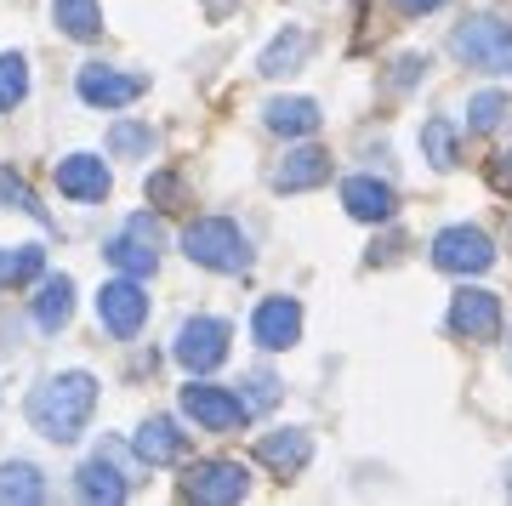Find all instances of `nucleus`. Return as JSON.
Masks as SVG:
<instances>
[{"label":"nucleus","instance_id":"18","mask_svg":"<svg viewBox=\"0 0 512 506\" xmlns=\"http://www.w3.org/2000/svg\"><path fill=\"white\" fill-rule=\"evenodd\" d=\"M262 120H268L274 137H313L319 131V103L313 97H274L262 109Z\"/></svg>","mask_w":512,"mask_h":506},{"label":"nucleus","instance_id":"27","mask_svg":"<svg viewBox=\"0 0 512 506\" xmlns=\"http://www.w3.org/2000/svg\"><path fill=\"white\" fill-rule=\"evenodd\" d=\"M109 148L120 154V160H131V154H148V148H154V131H148V126H137V120H114Z\"/></svg>","mask_w":512,"mask_h":506},{"label":"nucleus","instance_id":"26","mask_svg":"<svg viewBox=\"0 0 512 506\" xmlns=\"http://www.w3.org/2000/svg\"><path fill=\"white\" fill-rule=\"evenodd\" d=\"M29 97V63L18 52H0V114H12Z\"/></svg>","mask_w":512,"mask_h":506},{"label":"nucleus","instance_id":"6","mask_svg":"<svg viewBox=\"0 0 512 506\" xmlns=\"http://www.w3.org/2000/svg\"><path fill=\"white\" fill-rule=\"evenodd\" d=\"M97 319H103V330L109 336H137L148 319V290L131 279V273H120V279H109V285L97 290Z\"/></svg>","mask_w":512,"mask_h":506},{"label":"nucleus","instance_id":"23","mask_svg":"<svg viewBox=\"0 0 512 506\" xmlns=\"http://www.w3.org/2000/svg\"><path fill=\"white\" fill-rule=\"evenodd\" d=\"M421 154L433 160V171H456L461 165V137H456V126H450L444 114L421 126Z\"/></svg>","mask_w":512,"mask_h":506},{"label":"nucleus","instance_id":"8","mask_svg":"<svg viewBox=\"0 0 512 506\" xmlns=\"http://www.w3.org/2000/svg\"><path fill=\"white\" fill-rule=\"evenodd\" d=\"M495 262V245L484 228H467V222H456V228H444L439 239H433V268L439 273H484Z\"/></svg>","mask_w":512,"mask_h":506},{"label":"nucleus","instance_id":"30","mask_svg":"<svg viewBox=\"0 0 512 506\" xmlns=\"http://www.w3.org/2000/svg\"><path fill=\"white\" fill-rule=\"evenodd\" d=\"M245 387H251V398H245V410H268V404H274V393H279V381L268 376V370H256V376L245 381Z\"/></svg>","mask_w":512,"mask_h":506},{"label":"nucleus","instance_id":"1","mask_svg":"<svg viewBox=\"0 0 512 506\" xmlns=\"http://www.w3.org/2000/svg\"><path fill=\"white\" fill-rule=\"evenodd\" d=\"M29 427L40 438H52V444H74V438L86 433V421L97 410V381L86 370H63V376H46L29 393Z\"/></svg>","mask_w":512,"mask_h":506},{"label":"nucleus","instance_id":"11","mask_svg":"<svg viewBox=\"0 0 512 506\" xmlns=\"http://www.w3.org/2000/svg\"><path fill=\"white\" fill-rule=\"evenodd\" d=\"M74 91L92 109H126V103L143 97V74H120V69H103V63H86V69L74 74Z\"/></svg>","mask_w":512,"mask_h":506},{"label":"nucleus","instance_id":"13","mask_svg":"<svg viewBox=\"0 0 512 506\" xmlns=\"http://www.w3.org/2000/svg\"><path fill=\"white\" fill-rule=\"evenodd\" d=\"M256 461L274 472V478H296V472H308V461H313V438L302 433V427L262 433L256 438Z\"/></svg>","mask_w":512,"mask_h":506},{"label":"nucleus","instance_id":"16","mask_svg":"<svg viewBox=\"0 0 512 506\" xmlns=\"http://www.w3.org/2000/svg\"><path fill=\"white\" fill-rule=\"evenodd\" d=\"M131 444H137V455H143L148 467H171V461H183V450H188V438L177 433L171 416H148Z\"/></svg>","mask_w":512,"mask_h":506},{"label":"nucleus","instance_id":"32","mask_svg":"<svg viewBox=\"0 0 512 506\" xmlns=\"http://www.w3.org/2000/svg\"><path fill=\"white\" fill-rule=\"evenodd\" d=\"M444 0H404V12H439Z\"/></svg>","mask_w":512,"mask_h":506},{"label":"nucleus","instance_id":"25","mask_svg":"<svg viewBox=\"0 0 512 506\" xmlns=\"http://www.w3.org/2000/svg\"><path fill=\"white\" fill-rule=\"evenodd\" d=\"M40 268H46V251H40V245H12V251H0V290L40 279Z\"/></svg>","mask_w":512,"mask_h":506},{"label":"nucleus","instance_id":"24","mask_svg":"<svg viewBox=\"0 0 512 506\" xmlns=\"http://www.w3.org/2000/svg\"><path fill=\"white\" fill-rule=\"evenodd\" d=\"M46 495V478H40V467H29V461H6L0 467V501H40Z\"/></svg>","mask_w":512,"mask_h":506},{"label":"nucleus","instance_id":"19","mask_svg":"<svg viewBox=\"0 0 512 506\" xmlns=\"http://www.w3.org/2000/svg\"><path fill=\"white\" fill-rule=\"evenodd\" d=\"M74 489H80L86 501H103V506L126 501V478H120V467H114L109 455H92L86 467L74 472Z\"/></svg>","mask_w":512,"mask_h":506},{"label":"nucleus","instance_id":"29","mask_svg":"<svg viewBox=\"0 0 512 506\" xmlns=\"http://www.w3.org/2000/svg\"><path fill=\"white\" fill-rule=\"evenodd\" d=\"M0 205H12V211H29L35 222H46V211L35 205V194H29V188L12 177V171H0Z\"/></svg>","mask_w":512,"mask_h":506},{"label":"nucleus","instance_id":"5","mask_svg":"<svg viewBox=\"0 0 512 506\" xmlns=\"http://www.w3.org/2000/svg\"><path fill=\"white\" fill-rule=\"evenodd\" d=\"M228 342H234V330H228V319H188L183 330H177V364H183L188 376H211L222 359H228Z\"/></svg>","mask_w":512,"mask_h":506},{"label":"nucleus","instance_id":"3","mask_svg":"<svg viewBox=\"0 0 512 506\" xmlns=\"http://www.w3.org/2000/svg\"><path fill=\"white\" fill-rule=\"evenodd\" d=\"M450 52L467 63V69H484V74H512V23L501 18H461L456 35H450Z\"/></svg>","mask_w":512,"mask_h":506},{"label":"nucleus","instance_id":"12","mask_svg":"<svg viewBox=\"0 0 512 506\" xmlns=\"http://www.w3.org/2000/svg\"><path fill=\"white\" fill-rule=\"evenodd\" d=\"M251 336H256V347H268V353L296 347V336H302V302H296V296H268L251 319Z\"/></svg>","mask_w":512,"mask_h":506},{"label":"nucleus","instance_id":"28","mask_svg":"<svg viewBox=\"0 0 512 506\" xmlns=\"http://www.w3.org/2000/svg\"><path fill=\"white\" fill-rule=\"evenodd\" d=\"M501 114H507V97H501V91H478L473 103H467L473 131H495V126H501Z\"/></svg>","mask_w":512,"mask_h":506},{"label":"nucleus","instance_id":"22","mask_svg":"<svg viewBox=\"0 0 512 506\" xmlns=\"http://www.w3.org/2000/svg\"><path fill=\"white\" fill-rule=\"evenodd\" d=\"M52 18L57 29L69 40H97L103 35V12H97V0H52Z\"/></svg>","mask_w":512,"mask_h":506},{"label":"nucleus","instance_id":"31","mask_svg":"<svg viewBox=\"0 0 512 506\" xmlns=\"http://www.w3.org/2000/svg\"><path fill=\"white\" fill-rule=\"evenodd\" d=\"M421 69H427V57H404V63H399V74H393V86H410V80H416Z\"/></svg>","mask_w":512,"mask_h":506},{"label":"nucleus","instance_id":"17","mask_svg":"<svg viewBox=\"0 0 512 506\" xmlns=\"http://www.w3.org/2000/svg\"><path fill=\"white\" fill-rule=\"evenodd\" d=\"M342 205H348L353 222H387L399 199H393V188L376 182V177H348L342 182Z\"/></svg>","mask_w":512,"mask_h":506},{"label":"nucleus","instance_id":"21","mask_svg":"<svg viewBox=\"0 0 512 506\" xmlns=\"http://www.w3.org/2000/svg\"><path fill=\"white\" fill-rule=\"evenodd\" d=\"M74 319V279L69 273H57V279H46L35 296V325L40 330H63Z\"/></svg>","mask_w":512,"mask_h":506},{"label":"nucleus","instance_id":"10","mask_svg":"<svg viewBox=\"0 0 512 506\" xmlns=\"http://www.w3.org/2000/svg\"><path fill=\"white\" fill-rule=\"evenodd\" d=\"M450 330L467 336V342H495L501 336V296L478 285H461L456 302H450Z\"/></svg>","mask_w":512,"mask_h":506},{"label":"nucleus","instance_id":"4","mask_svg":"<svg viewBox=\"0 0 512 506\" xmlns=\"http://www.w3.org/2000/svg\"><path fill=\"white\" fill-rule=\"evenodd\" d=\"M160 245H165L160 222L148 217V211H137V217L109 239V251H103V256H109L120 273H131V279H148V273L160 268Z\"/></svg>","mask_w":512,"mask_h":506},{"label":"nucleus","instance_id":"9","mask_svg":"<svg viewBox=\"0 0 512 506\" xmlns=\"http://www.w3.org/2000/svg\"><path fill=\"white\" fill-rule=\"evenodd\" d=\"M183 410H188L194 427H205V433H228V427H239V421L251 416L245 398L228 393V387H211V381H188L183 387Z\"/></svg>","mask_w":512,"mask_h":506},{"label":"nucleus","instance_id":"2","mask_svg":"<svg viewBox=\"0 0 512 506\" xmlns=\"http://www.w3.org/2000/svg\"><path fill=\"white\" fill-rule=\"evenodd\" d=\"M188 262H200L211 273H251V239L239 234V222L228 217H200L183 228Z\"/></svg>","mask_w":512,"mask_h":506},{"label":"nucleus","instance_id":"15","mask_svg":"<svg viewBox=\"0 0 512 506\" xmlns=\"http://www.w3.org/2000/svg\"><path fill=\"white\" fill-rule=\"evenodd\" d=\"M57 194L109 199V165L97 160V154H69V160H57Z\"/></svg>","mask_w":512,"mask_h":506},{"label":"nucleus","instance_id":"20","mask_svg":"<svg viewBox=\"0 0 512 506\" xmlns=\"http://www.w3.org/2000/svg\"><path fill=\"white\" fill-rule=\"evenodd\" d=\"M308 52H313V35H308V29H285V35H279L274 46L262 52V63H256V69L268 74V80H279V74H296V69H302V63H308Z\"/></svg>","mask_w":512,"mask_h":506},{"label":"nucleus","instance_id":"7","mask_svg":"<svg viewBox=\"0 0 512 506\" xmlns=\"http://www.w3.org/2000/svg\"><path fill=\"white\" fill-rule=\"evenodd\" d=\"M251 495V472L239 467V461H200V467H188L183 478V501H211V506H234Z\"/></svg>","mask_w":512,"mask_h":506},{"label":"nucleus","instance_id":"14","mask_svg":"<svg viewBox=\"0 0 512 506\" xmlns=\"http://www.w3.org/2000/svg\"><path fill=\"white\" fill-rule=\"evenodd\" d=\"M279 194H302V188H319L330 182V154L325 148H291L285 160L274 165V177H268Z\"/></svg>","mask_w":512,"mask_h":506}]
</instances>
